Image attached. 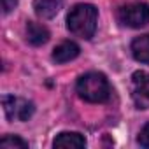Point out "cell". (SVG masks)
Segmentation results:
<instances>
[{
  "mask_svg": "<svg viewBox=\"0 0 149 149\" xmlns=\"http://www.w3.org/2000/svg\"><path fill=\"white\" fill-rule=\"evenodd\" d=\"M0 147L2 149H26L28 144L23 139L16 137V135H6L2 140H0Z\"/></svg>",
  "mask_w": 149,
  "mask_h": 149,
  "instance_id": "11",
  "label": "cell"
},
{
  "mask_svg": "<svg viewBox=\"0 0 149 149\" xmlns=\"http://www.w3.org/2000/svg\"><path fill=\"white\" fill-rule=\"evenodd\" d=\"M132 93L140 109H149V74L135 72L132 76Z\"/></svg>",
  "mask_w": 149,
  "mask_h": 149,
  "instance_id": "5",
  "label": "cell"
},
{
  "mask_svg": "<svg viewBox=\"0 0 149 149\" xmlns=\"http://www.w3.org/2000/svg\"><path fill=\"white\" fill-rule=\"evenodd\" d=\"M60 7H61V0H33L35 14L44 19L54 18L58 14Z\"/></svg>",
  "mask_w": 149,
  "mask_h": 149,
  "instance_id": "8",
  "label": "cell"
},
{
  "mask_svg": "<svg viewBox=\"0 0 149 149\" xmlns=\"http://www.w3.org/2000/svg\"><path fill=\"white\" fill-rule=\"evenodd\" d=\"M76 88L83 100L93 102V104L105 102L111 95V88L105 76H102L98 72H88L84 76H81Z\"/></svg>",
  "mask_w": 149,
  "mask_h": 149,
  "instance_id": "2",
  "label": "cell"
},
{
  "mask_svg": "<svg viewBox=\"0 0 149 149\" xmlns=\"http://www.w3.org/2000/svg\"><path fill=\"white\" fill-rule=\"evenodd\" d=\"M98 13L90 4L76 6L67 16V28L81 39H91L97 30Z\"/></svg>",
  "mask_w": 149,
  "mask_h": 149,
  "instance_id": "1",
  "label": "cell"
},
{
  "mask_svg": "<svg viewBox=\"0 0 149 149\" xmlns=\"http://www.w3.org/2000/svg\"><path fill=\"white\" fill-rule=\"evenodd\" d=\"M2 105L7 119L11 121H26L33 114V104L14 95H6L2 98Z\"/></svg>",
  "mask_w": 149,
  "mask_h": 149,
  "instance_id": "4",
  "label": "cell"
},
{
  "mask_svg": "<svg viewBox=\"0 0 149 149\" xmlns=\"http://www.w3.org/2000/svg\"><path fill=\"white\" fill-rule=\"evenodd\" d=\"M53 144L54 147H61V149H81L86 146V140L77 132H63L54 139Z\"/></svg>",
  "mask_w": 149,
  "mask_h": 149,
  "instance_id": "6",
  "label": "cell"
},
{
  "mask_svg": "<svg viewBox=\"0 0 149 149\" xmlns=\"http://www.w3.org/2000/svg\"><path fill=\"white\" fill-rule=\"evenodd\" d=\"M16 6H18V0H2V13L9 14Z\"/></svg>",
  "mask_w": 149,
  "mask_h": 149,
  "instance_id": "13",
  "label": "cell"
},
{
  "mask_svg": "<svg viewBox=\"0 0 149 149\" xmlns=\"http://www.w3.org/2000/svg\"><path fill=\"white\" fill-rule=\"evenodd\" d=\"M132 53H133V58L137 61L149 63V33L133 39V42H132Z\"/></svg>",
  "mask_w": 149,
  "mask_h": 149,
  "instance_id": "10",
  "label": "cell"
},
{
  "mask_svg": "<svg viewBox=\"0 0 149 149\" xmlns=\"http://www.w3.org/2000/svg\"><path fill=\"white\" fill-rule=\"evenodd\" d=\"M26 39H28V42L33 44V46H42V44H46V42L49 40V32H47L46 26L30 21V23L26 25Z\"/></svg>",
  "mask_w": 149,
  "mask_h": 149,
  "instance_id": "9",
  "label": "cell"
},
{
  "mask_svg": "<svg viewBox=\"0 0 149 149\" xmlns=\"http://www.w3.org/2000/svg\"><path fill=\"white\" fill-rule=\"evenodd\" d=\"M137 140H139V144H140L142 147H149V125H146V126L140 130Z\"/></svg>",
  "mask_w": 149,
  "mask_h": 149,
  "instance_id": "12",
  "label": "cell"
},
{
  "mask_svg": "<svg viewBox=\"0 0 149 149\" xmlns=\"http://www.w3.org/2000/svg\"><path fill=\"white\" fill-rule=\"evenodd\" d=\"M79 46L76 42H70V40H65L61 44H58L53 51V60L56 63H67L70 60H74L77 54H79Z\"/></svg>",
  "mask_w": 149,
  "mask_h": 149,
  "instance_id": "7",
  "label": "cell"
},
{
  "mask_svg": "<svg viewBox=\"0 0 149 149\" xmlns=\"http://www.w3.org/2000/svg\"><path fill=\"white\" fill-rule=\"evenodd\" d=\"M118 19L121 25L130 28H140L149 23V6L147 4H126L118 11Z\"/></svg>",
  "mask_w": 149,
  "mask_h": 149,
  "instance_id": "3",
  "label": "cell"
}]
</instances>
